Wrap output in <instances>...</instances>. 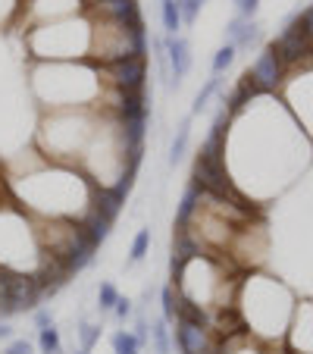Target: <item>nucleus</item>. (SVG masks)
<instances>
[{
  "label": "nucleus",
  "instance_id": "obj_26",
  "mask_svg": "<svg viewBox=\"0 0 313 354\" xmlns=\"http://www.w3.org/2000/svg\"><path fill=\"white\" fill-rule=\"evenodd\" d=\"M3 354H32V345H28L26 339H13V342L7 345V351H3Z\"/></svg>",
  "mask_w": 313,
  "mask_h": 354
},
{
  "label": "nucleus",
  "instance_id": "obj_17",
  "mask_svg": "<svg viewBox=\"0 0 313 354\" xmlns=\"http://www.w3.org/2000/svg\"><path fill=\"white\" fill-rule=\"evenodd\" d=\"M147 251H151V229H138V235L132 239V251H129V261H132V263L144 261Z\"/></svg>",
  "mask_w": 313,
  "mask_h": 354
},
{
  "label": "nucleus",
  "instance_id": "obj_8",
  "mask_svg": "<svg viewBox=\"0 0 313 354\" xmlns=\"http://www.w3.org/2000/svg\"><path fill=\"white\" fill-rule=\"evenodd\" d=\"M126 188H120V185H113V188H107V185H100V188H91V207L97 210V214H104L107 220H116L120 216V210H122V204H126Z\"/></svg>",
  "mask_w": 313,
  "mask_h": 354
},
{
  "label": "nucleus",
  "instance_id": "obj_30",
  "mask_svg": "<svg viewBox=\"0 0 313 354\" xmlns=\"http://www.w3.org/2000/svg\"><path fill=\"white\" fill-rule=\"evenodd\" d=\"M75 354H91V351H85V348H79V351H75Z\"/></svg>",
  "mask_w": 313,
  "mask_h": 354
},
{
  "label": "nucleus",
  "instance_id": "obj_9",
  "mask_svg": "<svg viewBox=\"0 0 313 354\" xmlns=\"http://www.w3.org/2000/svg\"><path fill=\"white\" fill-rule=\"evenodd\" d=\"M198 254H200V245L185 232V229H179V232H176V241H173V257H169V270H173L176 282H179L185 263L191 261V257H198Z\"/></svg>",
  "mask_w": 313,
  "mask_h": 354
},
{
  "label": "nucleus",
  "instance_id": "obj_4",
  "mask_svg": "<svg viewBox=\"0 0 313 354\" xmlns=\"http://www.w3.org/2000/svg\"><path fill=\"white\" fill-rule=\"evenodd\" d=\"M214 335L207 329V323H194V320H176V348L179 354H200L214 345Z\"/></svg>",
  "mask_w": 313,
  "mask_h": 354
},
{
  "label": "nucleus",
  "instance_id": "obj_23",
  "mask_svg": "<svg viewBox=\"0 0 313 354\" xmlns=\"http://www.w3.org/2000/svg\"><path fill=\"white\" fill-rule=\"evenodd\" d=\"M176 3H179V13H182V22H188V26H191L194 19H198V3H194V0H176Z\"/></svg>",
  "mask_w": 313,
  "mask_h": 354
},
{
  "label": "nucleus",
  "instance_id": "obj_22",
  "mask_svg": "<svg viewBox=\"0 0 313 354\" xmlns=\"http://www.w3.org/2000/svg\"><path fill=\"white\" fill-rule=\"evenodd\" d=\"M75 333H79V342H82V348H85V351H91V348L97 345V339H100V326L85 323V320L79 323V329H75Z\"/></svg>",
  "mask_w": 313,
  "mask_h": 354
},
{
  "label": "nucleus",
  "instance_id": "obj_6",
  "mask_svg": "<svg viewBox=\"0 0 313 354\" xmlns=\"http://www.w3.org/2000/svg\"><path fill=\"white\" fill-rule=\"evenodd\" d=\"M310 44L313 41L307 38V32H304V26H301V19H294V22H288V28L276 38V54L282 57V63H294V60H301V57L310 50Z\"/></svg>",
  "mask_w": 313,
  "mask_h": 354
},
{
  "label": "nucleus",
  "instance_id": "obj_25",
  "mask_svg": "<svg viewBox=\"0 0 313 354\" xmlns=\"http://www.w3.org/2000/svg\"><path fill=\"white\" fill-rule=\"evenodd\" d=\"M113 314L120 317V320H129V317H132V301H129V298H122V295H120V301H116Z\"/></svg>",
  "mask_w": 313,
  "mask_h": 354
},
{
  "label": "nucleus",
  "instance_id": "obj_13",
  "mask_svg": "<svg viewBox=\"0 0 313 354\" xmlns=\"http://www.w3.org/2000/svg\"><path fill=\"white\" fill-rule=\"evenodd\" d=\"M160 13H163V28H167V38H173L182 28V13L176 0H160Z\"/></svg>",
  "mask_w": 313,
  "mask_h": 354
},
{
  "label": "nucleus",
  "instance_id": "obj_15",
  "mask_svg": "<svg viewBox=\"0 0 313 354\" xmlns=\"http://www.w3.org/2000/svg\"><path fill=\"white\" fill-rule=\"evenodd\" d=\"M38 348H41V354H60V351H63L60 333H57L54 326L38 329Z\"/></svg>",
  "mask_w": 313,
  "mask_h": 354
},
{
  "label": "nucleus",
  "instance_id": "obj_11",
  "mask_svg": "<svg viewBox=\"0 0 313 354\" xmlns=\"http://www.w3.org/2000/svg\"><path fill=\"white\" fill-rule=\"evenodd\" d=\"M229 38H232V44H235V50H238V47H251L254 41H257V35H260V28H257V22L254 19H232L229 22Z\"/></svg>",
  "mask_w": 313,
  "mask_h": 354
},
{
  "label": "nucleus",
  "instance_id": "obj_12",
  "mask_svg": "<svg viewBox=\"0 0 313 354\" xmlns=\"http://www.w3.org/2000/svg\"><path fill=\"white\" fill-rule=\"evenodd\" d=\"M191 120L194 116H185V120L179 122V129H176V138H173V145H169V167H176V163L185 157L188 135H191Z\"/></svg>",
  "mask_w": 313,
  "mask_h": 354
},
{
  "label": "nucleus",
  "instance_id": "obj_18",
  "mask_svg": "<svg viewBox=\"0 0 313 354\" xmlns=\"http://www.w3.org/2000/svg\"><path fill=\"white\" fill-rule=\"evenodd\" d=\"M110 342H113L116 354H138L141 348H144L138 339H135V333H113V339Z\"/></svg>",
  "mask_w": 313,
  "mask_h": 354
},
{
  "label": "nucleus",
  "instance_id": "obj_5",
  "mask_svg": "<svg viewBox=\"0 0 313 354\" xmlns=\"http://www.w3.org/2000/svg\"><path fill=\"white\" fill-rule=\"evenodd\" d=\"M41 298H44V295H41V279H38V276L13 273V282H10V301H13V314L35 310Z\"/></svg>",
  "mask_w": 313,
  "mask_h": 354
},
{
  "label": "nucleus",
  "instance_id": "obj_31",
  "mask_svg": "<svg viewBox=\"0 0 313 354\" xmlns=\"http://www.w3.org/2000/svg\"><path fill=\"white\" fill-rule=\"evenodd\" d=\"M194 3H198V7H204V3H207V0H194Z\"/></svg>",
  "mask_w": 313,
  "mask_h": 354
},
{
  "label": "nucleus",
  "instance_id": "obj_28",
  "mask_svg": "<svg viewBox=\"0 0 313 354\" xmlns=\"http://www.w3.org/2000/svg\"><path fill=\"white\" fill-rule=\"evenodd\" d=\"M301 26H304L307 38L313 41V7H307V10H304V16H301Z\"/></svg>",
  "mask_w": 313,
  "mask_h": 354
},
{
  "label": "nucleus",
  "instance_id": "obj_27",
  "mask_svg": "<svg viewBox=\"0 0 313 354\" xmlns=\"http://www.w3.org/2000/svg\"><path fill=\"white\" fill-rule=\"evenodd\" d=\"M35 326H38V329H47V326H54V317L47 314V310H35Z\"/></svg>",
  "mask_w": 313,
  "mask_h": 354
},
{
  "label": "nucleus",
  "instance_id": "obj_24",
  "mask_svg": "<svg viewBox=\"0 0 313 354\" xmlns=\"http://www.w3.org/2000/svg\"><path fill=\"white\" fill-rule=\"evenodd\" d=\"M257 7H260V0H238V16L241 19H251L257 13Z\"/></svg>",
  "mask_w": 313,
  "mask_h": 354
},
{
  "label": "nucleus",
  "instance_id": "obj_1",
  "mask_svg": "<svg viewBox=\"0 0 313 354\" xmlns=\"http://www.w3.org/2000/svg\"><path fill=\"white\" fill-rule=\"evenodd\" d=\"M191 185H198L204 194H210V198H238V192L232 188V179H229L226 173V163H210V160H200V157H194V167H191Z\"/></svg>",
  "mask_w": 313,
  "mask_h": 354
},
{
  "label": "nucleus",
  "instance_id": "obj_20",
  "mask_svg": "<svg viewBox=\"0 0 313 354\" xmlns=\"http://www.w3.org/2000/svg\"><path fill=\"white\" fill-rule=\"evenodd\" d=\"M220 82H222V79H216V75H214V79H207V85H204V88H200V91H198V97H194V107H191V116H198V113H200V110H204V107H207V100H210V97H214V94H216V91H220Z\"/></svg>",
  "mask_w": 313,
  "mask_h": 354
},
{
  "label": "nucleus",
  "instance_id": "obj_14",
  "mask_svg": "<svg viewBox=\"0 0 313 354\" xmlns=\"http://www.w3.org/2000/svg\"><path fill=\"white\" fill-rule=\"evenodd\" d=\"M151 339H153V348L157 354H173V339H169V329H167V320H157L151 326Z\"/></svg>",
  "mask_w": 313,
  "mask_h": 354
},
{
  "label": "nucleus",
  "instance_id": "obj_19",
  "mask_svg": "<svg viewBox=\"0 0 313 354\" xmlns=\"http://www.w3.org/2000/svg\"><path fill=\"white\" fill-rule=\"evenodd\" d=\"M116 301H120V288H116L113 282H100V288H97V308L100 310H113Z\"/></svg>",
  "mask_w": 313,
  "mask_h": 354
},
{
  "label": "nucleus",
  "instance_id": "obj_2",
  "mask_svg": "<svg viewBox=\"0 0 313 354\" xmlns=\"http://www.w3.org/2000/svg\"><path fill=\"white\" fill-rule=\"evenodd\" d=\"M282 69H285V63H282V57L276 54V47L269 44V47H263V54L254 60V66L247 69L245 79L251 82V88L257 94H269V91H276V88H279Z\"/></svg>",
  "mask_w": 313,
  "mask_h": 354
},
{
  "label": "nucleus",
  "instance_id": "obj_29",
  "mask_svg": "<svg viewBox=\"0 0 313 354\" xmlns=\"http://www.w3.org/2000/svg\"><path fill=\"white\" fill-rule=\"evenodd\" d=\"M0 342H13V326L10 323H0Z\"/></svg>",
  "mask_w": 313,
  "mask_h": 354
},
{
  "label": "nucleus",
  "instance_id": "obj_10",
  "mask_svg": "<svg viewBox=\"0 0 313 354\" xmlns=\"http://www.w3.org/2000/svg\"><path fill=\"white\" fill-rule=\"evenodd\" d=\"M200 198H204V192H200L198 185L185 188V194H182V201H179V210H176V229H188L194 210L200 207Z\"/></svg>",
  "mask_w": 313,
  "mask_h": 354
},
{
  "label": "nucleus",
  "instance_id": "obj_7",
  "mask_svg": "<svg viewBox=\"0 0 313 354\" xmlns=\"http://www.w3.org/2000/svg\"><path fill=\"white\" fill-rule=\"evenodd\" d=\"M167 63H169V73H173L169 85H179L185 79V73L191 69V47H188L185 38H179V35L167 38Z\"/></svg>",
  "mask_w": 313,
  "mask_h": 354
},
{
  "label": "nucleus",
  "instance_id": "obj_21",
  "mask_svg": "<svg viewBox=\"0 0 313 354\" xmlns=\"http://www.w3.org/2000/svg\"><path fill=\"white\" fill-rule=\"evenodd\" d=\"M232 60H235V44H226V47H220V50H216V57H214V75H216V79H220V75L232 66Z\"/></svg>",
  "mask_w": 313,
  "mask_h": 354
},
{
  "label": "nucleus",
  "instance_id": "obj_16",
  "mask_svg": "<svg viewBox=\"0 0 313 354\" xmlns=\"http://www.w3.org/2000/svg\"><path fill=\"white\" fill-rule=\"evenodd\" d=\"M163 320H167V323L179 320V286H167V288H163Z\"/></svg>",
  "mask_w": 313,
  "mask_h": 354
},
{
  "label": "nucleus",
  "instance_id": "obj_3",
  "mask_svg": "<svg viewBox=\"0 0 313 354\" xmlns=\"http://www.w3.org/2000/svg\"><path fill=\"white\" fill-rule=\"evenodd\" d=\"M100 73H107V82L116 91H144V79H147L144 57L116 60V63H110V66H100Z\"/></svg>",
  "mask_w": 313,
  "mask_h": 354
}]
</instances>
